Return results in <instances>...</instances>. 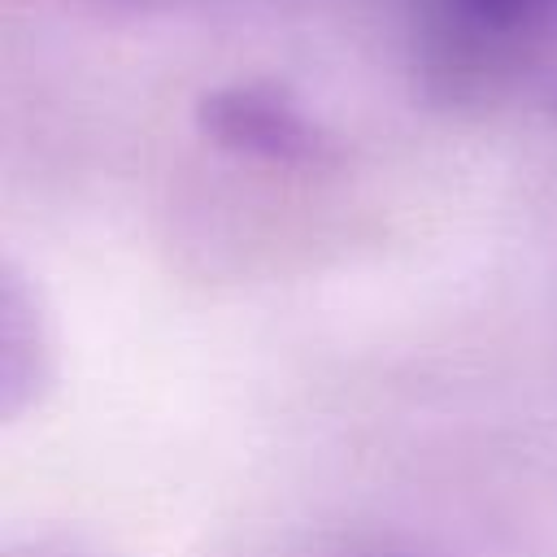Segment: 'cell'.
<instances>
[{"label": "cell", "mask_w": 557, "mask_h": 557, "mask_svg": "<svg viewBox=\"0 0 557 557\" xmlns=\"http://www.w3.org/2000/svg\"><path fill=\"white\" fill-rule=\"evenodd\" d=\"M52 379V344L35 296L22 287V274L4 265L0 278V413L13 422L26 413Z\"/></svg>", "instance_id": "2"}, {"label": "cell", "mask_w": 557, "mask_h": 557, "mask_svg": "<svg viewBox=\"0 0 557 557\" xmlns=\"http://www.w3.org/2000/svg\"><path fill=\"white\" fill-rule=\"evenodd\" d=\"M448 17H457L470 30H509L518 26L535 0H440Z\"/></svg>", "instance_id": "3"}, {"label": "cell", "mask_w": 557, "mask_h": 557, "mask_svg": "<svg viewBox=\"0 0 557 557\" xmlns=\"http://www.w3.org/2000/svg\"><path fill=\"white\" fill-rule=\"evenodd\" d=\"M196 126L222 152L265 161V165H322L331 161V139L318 122L270 83H226L196 100Z\"/></svg>", "instance_id": "1"}]
</instances>
